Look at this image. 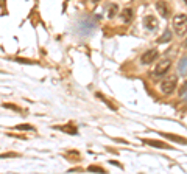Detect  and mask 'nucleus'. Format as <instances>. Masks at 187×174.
Returning a JSON list of instances; mask_svg holds the SVG:
<instances>
[{
  "label": "nucleus",
  "instance_id": "nucleus-1",
  "mask_svg": "<svg viewBox=\"0 0 187 174\" xmlns=\"http://www.w3.org/2000/svg\"><path fill=\"white\" fill-rule=\"evenodd\" d=\"M173 30L178 36H184L187 33V16L185 14H176L173 17Z\"/></svg>",
  "mask_w": 187,
  "mask_h": 174
},
{
  "label": "nucleus",
  "instance_id": "nucleus-2",
  "mask_svg": "<svg viewBox=\"0 0 187 174\" xmlns=\"http://www.w3.org/2000/svg\"><path fill=\"white\" fill-rule=\"evenodd\" d=\"M176 86H178V76H176V75H172V76H169L167 79H164L161 83L159 89H161V92L164 95H172L175 92Z\"/></svg>",
  "mask_w": 187,
  "mask_h": 174
},
{
  "label": "nucleus",
  "instance_id": "nucleus-3",
  "mask_svg": "<svg viewBox=\"0 0 187 174\" xmlns=\"http://www.w3.org/2000/svg\"><path fill=\"white\" fill-rule=\"evenodd\" d=\"M170 67H172V61H170L169 58H164V59H161V61L156 64L154 70H153V76H156V78L164 76L165 73H169Z\"/></svg>",
  "mask_w": 187,
  "mask_h": 174
},
{
  "label": "nucleus",
  "instance_id": "nucleus-4",
  "mask_svg": "<svg viewBox=\"0 0 187 174\" xmlns=\"http://www.w3.org/2000/svg\"><path fill=\"white\" fill-rule=\"evenodd\" d=\"M157 58H159V52H157L156 48H150V50H147L145 53H142V56H140V64L150 65V64H153Z\"/></svg>",
  "mask_w": 187,
  "mask_h": 174
},
{
  "label": "nucleus",
  "instance_id": "nucleus-5",
  "mask_svg": "<svg viewBox=\"0 0 187 174\" xmlns=\"http://www.w3.org/2000/svg\"><path fill=\"white\" fill-rule=\"evenodd\" d=\"M144 27H145L148 31H154V30H157V27H159V22H157V19H156L154 16H145V17H144Z\"/></svg>",
  "mask_w": 187,
  "mask_h": 174
},
{
  "label": "nucleus",
  "instance_id": "nucleus-6",
  "mask_svg": "<svg viewBox=\"0 0 187 174\" xmlns=\"http://www.w3.org/2000/svg\"><path fill=\"white\" fill-rule=\"evenodd\" d=\"M156 10H157V13L162 17H169L170 16V6H169L167 2H164V0H157L156 2Z\"/></svg>",
  "mask_w": 187,
  "mask_h": 174
},
{
  "label": "nucleus",
  "instance_id": "nucleus-7",
  "mask_svg": "<svg viewBox=\"0 0 187 174\" xmlns=\"http://www.w3.org/2000/svg\"><path fill=\"white\" fill-rule=\"evenodd\" d=\"M120 19L123 20V23H131L133 19H134V11H133V8H125V10L120 13Z\"/></svg>",
  "mask_w": 187,
  "mask_h": 174
},
{
  "label": "nucleus",
  "instance_id": "nucleus-8",
  "mask_svg": "<svg viewBox=\"0 0 187 174\" xmlns=\"http://www.w3.org/2000/svg\"><path fill=\"white\" fill-rule=\"evenodd\" d=\"M144 143H147L150 146H154V148H159V149H169V148H172L170 145L164 143V141H157V140H144Z\"/></svg>",
  "mask_w": 187,
  "mask_h": 174
},
{
  "label": "nucleus",
  "instance_id": "nucleus-9",
  "mask_svg": "<svg viewBox=\"0 0 187 174\" xmlns=\"http://www.w3.org/2000/svg\"><path fill=\"white\" fill-rule=\"evenodd\" d=\"M178 72L181 75H187V56H184L179 62H178Z\"/></svg>",
  "mask_w": 187,
  "mask_h": 174
},
{
  "label": "nucleus",
  "instance_id": "nucleus-10",
  "mask_svg": "<svg viewBox=\"0 0 187 174\" xmlns=\"http://www.w3.org/2000/svg\"><path fill=\"white\" fill-rule=\"evenodd\" d=\"M172 41V31L167 28L165 31H164V34H162V37H159L157 39V42L159 44H165V42H170Z\"/></svg>",
  "mask_w": 187,
  "mask_h": 174
},
{
  "label": "nucleus",
  "instance_id": "nucleus-11",
  "mask_svg": "<svg viewBox=\"0 0 187 174\" xmlns=\"http://www.w3.org/2000/svg\"><path fill=\"white\" fill-rule=\"evenodd\" d=\"M179 98H181V101L187 103V83H184L179 89Z\"/></svg>",
  "mask_w": 187,
  "mask_h": 174
},
{
  "label": "nucleus",
  "instance_id": "nucleus-12",
  "mask_svg": "<svg viewBox=\"0 0 187 174\" xmlns=\"http://www.w3.org/2000/svg\"><path fill=\"white\" fill-rule=\"evenodd\" d=\"M117 10H119V6H117L115 3H111V5L108 6V17L112 19V17L117 14Z\"/></svg>",
  "mask_w": 187,
  "mask_h": 174
},
{
  "label": "nucleus",
  "instance_id": "nucleus-13",
  "mask_svg": "<svg viewBox=\"0 0 187 174\" xmlns=\"http://www.w3.org/2000/svg\"><path fill=\"white\" fill-rule=\"evenodd\" d=\"M165 138H170V140H173V141H178V143H187V140L185 138H182V137H176V135H173V134H162Z\"/></svg>",
  "mask_w": 187,
  "mask_h": 174
},
{
  "label": "nucleus",
  "instance_id": "nucleus-14",
  "mask_svg": "<svg viewBox=\"0 0 187 174\" xmlns=\"http://www.w3.org/2000/svg\"><path fill=\"white\" fill-rule=\"evenodd\" d=\"M59 129H62V131H66V132H70V134H74V135H77V128L75 126H62V128H59Z\"/></svg>",
  "mask_w": 187,
  "mask_h": 174
},
{
  "label": "nucleus",
  "instance_id": "nucleus-15",
  "mask_svg": "<svg viewBox=\"0 0 187 174\" xmlns=\"http://www.w3.org/2000/svg\"><path fill=\"white\" fill-rule=\"evenodd\" d=\"M17 131H34V128L31 124H20V126H16Z\"/></svg>",
  "mask_w": 187,
  "mask_h": 174
},
{
  "label": "nucleus",
  "instance_id": "nucleus-16",
  "mask_svg": "<svg viewBox=\"0 0 187 174\" xmlns=\"http://www.w3.org/2000/svg\"><path fill=\"white\" fill-rule=\"evenodd\" d=\"M87 169H89V171H98V172H105V169H103V168H100V166H94V165H92V166H89Z\"/></svg>",
  "mask_w": 187,
  "mask_h": 174
},
{
  "label": "nucleus",
  "instance_id": "nucleus-17",
  "mask_svg": "<svg viewBox=\"0 0 187 174\" xmlns=\"http://www.w3.org/2000/svg\"><path fill=\"white\" fill-rule=\"evenodd\" d=\"M3 107H5V109H13V110H20L17 106H14V104H6V103L3 104Z\"/></svg>",
  "mask_w": 187,
  "mask_h": 174
},
{
  "label": "nucleus",
  "instance_id": "nucleus-18",
  "mask_svg": "<svg viewBox=\"0 0 187 174\" xmlns=\"http://www.w3.org/2000/svg\"><path fill=\"white\" fill-rule=\"evenodd\" d=\"M184 48H187V39L184 41Z\"/></svg>",
  "mask_w": 187,
  "mask_h": 174
},
{
  "label": "nucleus",
  "instance_id": "nucleus-19",
  "mask_svg": "<svg viewBox=\"0 0 187 174\" xmlns=\"http://www.w3.org/2000/svg\"><path fill=\"white\" fill-rule=\"evenodd\" d=\"M184 3H185V5H187V0H184Z\"/></svg>",
  "mask_w": 187,
  "mask_h": 174
}]
</instances>
